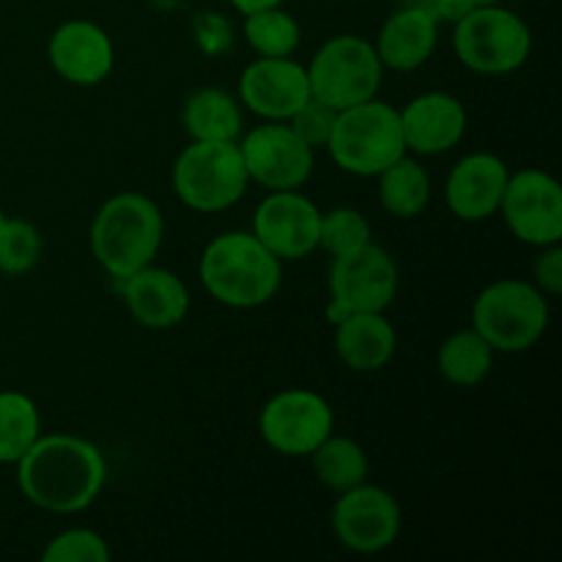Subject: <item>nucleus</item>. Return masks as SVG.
I'll use <instances>...</instances> for the list:
<instances>
[{
  "label": "nucleus",
  "instance_id": "393cba45",
  "mask_svg": "<svg viewBox=\"0 0 562 562\" xmlns=\"http://www.w3.org/2000/svg\"><path fill=\"white\" fill-rule=\"evenodd\" d=\"M307 459H311L316 481L333 494L360 486L371 472V459H368L366 448L346 434L333 431Z\"/></svg>",
  "mask_w": 562,
  "mask_h": 562
},
{
  "label": "nucleus",
  "instance_id": "423d86ee",
  "mask_svg": "<svg viewBox=\"0 0 562 562\" xmlns=\"http://www.w3.org/2000/svg\"><path fill=\"white\" fill-rule=\"evenodd\" d=\"M170 184L190 212L220 214L234 209L250 190L239 140H190L173 159Z\"/></svg>",
  "mask_w": 562,
  "mask_h": 562
},
{
  "label": "nucleus",
  "instance_id": "7ed1b4c3",
  "mask_svg": "<svg viewBox=\"0 0 562 562\" xmlns=\"http://www.w3.org/2000/svg\"><path fill=\"white\" fill-rule=\"evenodd\" d=\"M165 241V214L154 198L124 190L97 209L88 228L91 256L113 280L130 278L157 261Z\"/></svg>",
  "mask_w": 562,
  "mask_h": 562
},
{
  "label": "nucleus",
  "instance_id": "f257e3e1",
  "mask_svg": "<svg viewBox=\"0 0 562 562\" xmlns=\"http://www.w3.org/2000/svg\"><path fill=\"white\" fill-rule=\"evenodd\" d=\"M14 467L22 497L55 516L88 510L108 483L102 448L77 434H42Z\"/></svg>",
  "mask_w": 562,
  "mask_h": 562
},
{
  "label": "nucleus",
  "instance_id": "ddd939ff",
  "mask_svg": "<svg viewBox=\"0 0 562 562\" xmlns=\"http://www.w3.org/2000/svg\"><path fill=\"white\" fill-rule=\"evenodd\" d=\"M329 296L357 311L387 313L401 289L398 261L387 247L368 241L349 256L329 258Z\"/></svg>",
  "mask_w": 562,
  "mask_h": 562
},
{
  "label": "nucleus",
  "instance_id": "c756f323",
  "mask_svg": "<svg viewBox=\"0 0 562 562\" xmlns=\"http://www.w3.org/2000/svg\"><path fill=\"white\" fill-rule=\"evenodd\" d=\"M110 552L104 536L88 527H71V530L58 532L44 547V562H110Z\"/></svg>",
  "mask_w": 562,
  "mask_h": 562
},
{
  "label": "nucleus",
  "instance_id": "f03ea898",
  "mask_svg": "<svg viewBox=\"0 0 562 562\" xmlns=\"http://www.w3.org/2000/svg\"><path fill=\"white\" fill-rule=\"evenodd\" d=\"M203 291L231 311L269 305L283 285V261L274 258L252 231H223L198 258Z\"/></svg>",
  "mask_w": 562,
  "mask_h": 562
},
{
  "label": "nucleus",
  "instance_id": "4468645a",
  "mask_svg": "<svg viewBox=\"0 0 562 562\" xmlns=\"http://www.w3.org/2000/svg\"><path fill=\"white\" fill-rule=\"evenodd\" d=\"M322 209L300 190L267 192L252 214V234L280 261H302L318 250Z\"/></svg>",
  "mask_w": 562,
  "mask_h": 562
},
{
  "label": "nucleus",
  "instance_id": "39448f33",
  "mask_svg": "<svg viewBox=\"0 0 562 562\" xmlns=\"http://www.w3.org/2000/svg\"><path fill=\"white\" fill-rule=\"evenodd\" d=\"M335 165L357 179H376L406 151L398 108L373 97L368 102L338 110L327 148Z\"/></svg>",
  "mask_w": 562,
  "mask_h": 562
},
{
  "label": "nucleus",
  "instance_id": "9b49d317",
  "mask_svg": "<svg viewBox=\"0 0 562 562\" xmlns=\"http://www.w3.org/2000/svg\"><path fill=\"white\" fill-rule=\"evenodd\" d=\"M239 151L250 184L272 190H302L316 168V151L296 135L289 121H263L241 132Z\"/></svg>",
  "mask_w": 562,
  "mask_h": 562
},
{
  "label": "nucleus",
  "instance_id": "0eeeda50",
  "mask_svg": "<svg viewBox=\"0 0 562 562\" xmlns=\"http://www.w3.org/2000/svg\"><path fill=\"white\" fill-rule=\"evenodd\" d=\"M453 49L461 66L475 75H514L530 60L532 31L508 5H475L453 22Z\"/></svg>",
  "mask_w": 562,
  "mask_h": 562
},
{
  "label": "nucleus",
  "instance_id": "f704fd0d",
  "mask_svg": "<svg viewBox=\"0 0 562 562\" xmlns=\"http://www.w3.org/2000/svg\"><path fill=\"white\" fill-rule=\"evenodd\" d=\"M477 3H481V5H486V3H499V0H477Z\"/></svg>",
  "mask_w": 562,
  "mask_h": 562
},
{
  "label": "nucleus",
  "instance_id": "2f4dec72",
  "mask_svg": "<svg viewBox=\"0 0 562 562\" xmlns=\"http://www.w3.org/2000/svg\"><path fill=\"white\" fill-rule=\"evenodd\" d=\"M532 283L552 300L562 294V245L538 247V256L532 261Z\"/></svg>",
  "mask_w": 562,
  "mask_h": 562
},
{
  "label": "nucleus",
  "instance_id": "4be33fe9",
  "mask_svg": "<svg viewBox=\"0 0 562 562\" xmlns=\"http://www.w3.org/2000/svg\"><path fill=\"white\" fill-rule=\"evenodd\" d=\"M181 126L190 140H239L245 132V108L225 88H198L184 99Z\"/></svg>",
  "mask_w": 562,
  "mask_h": 562
},
{
  "label": "nucleus",
  "instance_id": "a211bd4d",
  "mask_svg": "<svg viewBox=\"0 0 562 562\" xmlns=\"http://www.w3.org/2000/svg\"><path fill=\"white\" fill-rule=\"evenodd\" d=\"M510 168L494 151H472L450 168L445 179V206L464 223H483L499 212Z\"/></svg>",
  "mask_w": 562,
  "mask_h": 562
},
{
  "label": "nucleus",
  "instance_id": "20e7f679",
  "mask_svg": "<svg viewBox=\"0 0 562 562\" xmlns=\"http://www.w3.org/2000/svg\"><path fill=\"white\" fill-rule=\"evenodd\" d=\"M552 322L549 296L532 280L503 278L488 283L472 302L475 333L497 355H521L541 344Z\"/></svg>",
  "mask_w": 562,
  "mask_h": 562
},
{
  "label": "nucleus",
  "instance_id": "cd10ccee",
  "mask_svg": "<svg viewBox=\"0 0 562 562\" xmlns=\"http://www.w3.org/2000/svg\"><path fill=\"white\" fill-rule=\"evenodd\" d=\"M371 236V220L355 206H335L322 212V225H318V250L327 252L329 258L349 256L360 250Z\"/></svg>",
  "mask_w": 562,
  "mask_h": 562
},
{
  "label": "nucleus",
  "instance_id": "1a4fd4ad",
  "mask_svg": "<svg viewBox=\"0 0 562 562\" xmlns=\"http://www.w3.org/2000/svg\"><path fill=\"white\" fill-rule=\"evenodd\" d=\"M333 431V404L307 387L280 390L258 415V434L263 445L285 459H307Z\"/></svg>",
  "mask_w": 562,
  "mask_h": 562
},
{
  "label": "nucleus",
  "instance_id": "5701e85b",
  "mask_svg": "<svg viewBox=\"0 0 562 562\" xmlns=\"http://www.w3.org/2000/svg\"><path fill=\"white\" fill-rule=\"evenodd\" d=\"M379 206L395 220H417L434 198V181L415 154H404L376 176Z\"/></svg>",
  "mask_w": 562,
  "mask_h": 562
},
{
  "label": "nucleus",
  "instance_id": "c85d7f7f",
  "mask_svg": "<svg viewBox=\"0 0 562 562\" xmlns=\"http://www.w3.org/2000/svg\"><path fill=\"white\" fill-rule=\"evenodd\" d=\"M44 250L42 231L25 217H5L0 225V274L22 278L38 263Z\"/></svg>",
  "mask_w": 562,
  "mask_h": 562
},
{
  "label": "nucleus",
  "instance_id": "b1692460",
  "mask_svg": "<svg viewBox=\"0 0 562 562\" xmlns=\"http://www.w3.org/2000/svg\"><path fill=\"white\" fill-rule=\"evenodd\" d=\"M497 351L486 344L481 333L472 327L456 329L442 340L437 351V368L442 379L453 387H477L494 371Z\"/></svg>",
  "mask_w": 562,
  "mask_h": 562
},
{
  "label": "nucleus",
  "instance_id": "aec40b11",
  "mask_svg": "<svg viewBox=\"0 0 562 562\" xmlns=\"http://www.w3.org/2000/svg\"><path fill=\"white\" fill-rule=\"evenodd\" d=\"M439 44V22L428 11L398 3V9L382 22L373 49L384 71H417L434 58Z\"/></svg>",
  "mask_w": 562,
  "mask_h": 562
},
{
  "label": "nucleus",
  "instance_id": "dca6fc26",
  "mask_svg": "<svg viewBox=\"0 0 562 562\" xmlns=\"http://www.w3.org/2000/svg\"><path fill=\"white\" fill-rule=\"evenodd\" d=\"M49 69L77 88L102 86L115 69V44L99 22L66 20L49 33Z\"/></svg>",
  "mask_w": 562,
  "mask_h": 562
},
{
  "label": "nucleus",
  "instance_id": "72a5a7b5",
  "mask_svg": "<svg viewBox=\"0 0 562 562\" xmlns=\"http://www.w3.org/2000/svg\"><path fill=\"white\" fill-rule=\"evenodd\" d=\"M349 313H351L349 307H344L338 300H333V296H329L327 307H324V318H327V322H329V327H335V324L344 322V318L349 316Z\"/></svg>",
  "mask_w": 562,
  "mask_h": 562
},
{
  "label": "nucleus",
  "instance_id": "bb28decb",
  "mask_svg": "<svg viewBox=\"0 0 562 562\" xmlns=\"http://www.w3.org/2000/svg\"><path fill=\"white\" fill-rule=\"evenodd\" d=\"M241 36L258 58H289L302 44V25L283 5L245 14Z\"/></svg>",
  "mask_w": 562,
  "mask_h": 562
},
{
  "label": "nucleus",
  "instance_id": "c9c22d12",
  "mask_svg": "<svg viewBox=\"0 0 562 562\" xmlns=\"http://www.w3.org/2000/svg\"><path fill=\"white\" fill-rule=\"evenodd\" d=\"M3 220H5V212H3V209H0V225H3Z\"/></svg>",
  "mask_w": 562,
  "mask_h": 562
},
{
  "label": "nucleus",
  "instance_id": "f3484780",
  "mask_svg": "<svg viewBox=\"0 0 562 562\" xmlns=\"http://www.w3.org/2000/svg\"><path fill=\"white\" fill-rule=\"evenodd\" d=\"M406 151L415 157H442L467 135L470 113L456 93L426 91L398 108Z\"/></svg>",
  "mask_w": 562,
  "mask_h": 562
},
{
  "label": "nucleus",
  "instance_id": "2eb2a0df",
  "mask_svg": "<svg viewBox=\"0 0 562 562\" xmlns=\"http://www.w3.org/2000/svg\"><path fill=\"white\" fill-rule=\"evenodd\" d=\"M236 97L261 121H289L313 93L305 64L289 55L250 60L236 82Z\"/></svg>",
  "mask_w": 562,
  "mask_h": 562
},
{
  "label": "nucleus",
  "instance_id": "7c9ffc66",
  "mask_svg": "<svg viewBox=\"0 0 562 562\" xmlns=\"http://www.w3.org/2000/svg\"><path fill=\"white\" fill-rule=\"evenodd\" d=\"M335 119H338V110L311 97L294 115H291L289 126L313 148V151H318V148H327L335 130Z\"/></svg>",
  "mask_w": 562,
  "mask_h": 562
},
{
  "label": "nucleus",
  "instance_id": "412c9836",
  "mask_svg": "<svg viewBox=\"0 0 562 562\" xmlns=\"http://www.w3.org/2000/svg\"><path fill=\"white\" fill-rule=\"evenodd\" d=\"M333 346L338 360L355 373H376L393 362L398 351V333L387 313L357 311L333 327Z\"/></svg>",
  "mask_w": 562,
  "mask_h": 562
},
{
  "label": "nucleus",
  "instance_id": "6e6552de",
  "mask_svg": "<svg viewBox=\"0 0 562 562\" xmlns=\"http://www.w3.org/2000/svg\"><path fill=\"white\" fill-rule=\"evenodd\" d=\"M311 93L335 110L368 102L379 97L384 66L373 42L357 33H338L327 38L305 64Z\"/></svg>",
  "mask_w": 562,
  "mask_h": 562
},
{
  "label": "nucleus",
  "instance_id": "6ab92c4d",
  "mask_svg": "<svg viewBox=\"0 0 562 562\" xmlns=\"http://www.w3.org/2000/svg\"><path fill=\"white\" fill-rule=\"evenodd\" d=\"M119 283L126 311L143 329L165 333V329L179 327L190 313V289L181 274L157 267V261L137 269Z\"/></svg>",
  "mask_w": 562,
  "mask_h": 562
},
{
  "label": "nucleus",
  "instance_id": "473e14b6",
  "mask_svg": "<svg viewBox=\"0 0 562 562\" xmlns=\"http://www.w3.org/2000/svg\"><path fill=\"white\" fill-rule=\"evenodd\" d=\"M241 16L252 14V11H261V9H272V5H283L285 0H228Z\"/></svg>",
  "mask_w": 562,
  "mask_h": 562
},
{
  "label": "nucleus",
  "instance_id": "a878e982",
  "mask_svg": "<svg viewBox=\"0 0 562 562\" xmlns=\"http://www.w3.org/2000/svg\"><path fill=\"white\" fill-rule=\"evenodd\" d=\"M42 412L20 390L0 393V464L14 467L42 437Z\"/></svg>",
  "mask_w": 562,
  "mask_h": 562
},
{
  "label": "nucleus",
  "instance_id": "f8f14e48",
  "mask_svg": "<svg viewBox=\"0 0 562 562\" xmlns=\"http://www.w3.org/2000/svg\"><path fill=\"white\" fill-rule=\"evenodd\" d=\"M499 217L510 234L527 247H547L562 241V187L549 170H510Z\"/></svg>",
  "mask_w": 562,
  "mask_h": 562
},
{
  "label": "nucleus",
  "instance_id": "9d476101",
  "mask_svg": "<svg viewBox=\"0 0 562 562\" xmlns=\"http://www.w3.org/2000/svg\"><path fill=\"white\" fill-rule=\"evenodd\" d=\"M329 527L335 541L349 552L379 554L398 541L404 514L393 492L366 481L349 492L335 494Z\"/></svg>",
  "mask_w": 562,
  "mask_h": 562
}]
</instances>
